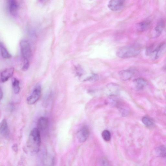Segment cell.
I'll return each instance as SVG.
<instances>
[{
    "instance_id": "obj_20",
    "label": "cell",
    "mask_w": 166,
    "mask_h": 166,
    "mask_svg": "<svg viewBox=\"0 0 166 166\" xmlns=\"http://www.w3.org/2000/svg\"><path fill=\"white\" fill-rule=\"evenodd\" d=\"M102 136L103 138L105 141L108 142L110 141L111 135L109 131L107 130H104L102 133Z\"/></svg>"
},
{
    "instance_id": "obj_11",
    "label": "cell",
    "mask_w": 166,
    "mask_h": 166,
    "mask_svg": "<svg viewBox=\"0 0 166 166\" xmlns=\"http://www.w3.org/2000/svg\"><path fill=\"white\" fill-rule=\"evenodd\" d=\"M0 132L2 135L6 137L9 135L10 130L6 120H2L0 125Z\"/></svg>"
},
{
    "instance_id": "obj_10",
    "label": "cell",
    "mask_w": 166,
    "mask_h": 166,
    "mask_svg": "<svg viewBox=\"0 0 166 166\" xmlns=\"http://www.w3.org/2000/svg\"><path fill=\"white\" fill-rule=\"evenodd\" d=\"M19 5L15 0H10L8 3V9L10 13L13 16H16L18 13Z\"/></svg>"
},
{
    "instance_id": "obj_17",
    "label": "cell",
    "mask_w": 166,
    "mask_h": 166,
    "mask_svg": "<svg viewBox=\"0 0 166 166\" xmlns=\"http://www.w3.org/2000/svg\"><path fill=\"white\" fill-rule=\"evenodd\" d=\"M12 87L13 92L15 94L18 93L20 91V82L16 78H14L12 82Z\"/></svg>"
},
{
    "instance_id": "obj_2",
    "label": "cell",
    "mask_w": 166,
    "mask_h": 166,
    "mask_svg": "<svg viewBox=\"0 0 166 166\" xmlns=\"http://www.w3.org/2000/svg\"><path fill=\"white\" fill-rule=\"evenodd\" d=\"M22 56L24 61L22 70L25 71L29 68L30 61L32 56V51L30 44L27 40H22L20 44Z\"/></svg>"
},
{
    "instance_id": "obj_14",
    "label": "cell",
    "mask_w": 166,
    "mask_h": 166,
    "mask_svg": "<svg viewBox=\"0 0 166 166\" xmlns=\"http://www.w3.org/2000/svg\"><path fill=\"white\" fill-rule=\"evenodd\" d=\"M120 78L124 81L130 79L133 75V73L130 70H126L121 71L119 73Z\"/></svg>"
},
{
    "instance_id": "obj_23",
    "label": "cell",
    "mask_w": 166,
    "mask_h": 166,
    "mask_svg": "<svg viewBox=\"0 0 166 166\" xmlns=\"http://www.w3.org/2000/svg\"><path fill=\"white\" fill-rule=\"evenodd\" d=\"M1 100L3 97V91H2L1 89Z\"/></svg>"
},
{
    "instance_id": "obj_13",
    "label": "cell",
    "mask_w": 166,
    "mask_h": 166,
    "mask_svg": "<svg viewBox=\"0 0 166 166\" xmlns=\"http://www.w3.org/2000/svg\"><path fill=\"white\" fill-rule=\"evenodd\" d=\"M134 84L137 90H140L144 89L147 84V82L142 78H139L134 80Z\"/></svg>"
},
{
    "instance_id": "obj_15",
    "label": "cell",
    "mask_w": 166,
    "mask_h": 166,
    "mask_svg": "<svg viewBox=\"0 0 166 166\" xmlns=\"http://www.w3.org/2000/svg\"><path fill=\"white\" fill-rule=\"evenodd\" d=\"M151 24L150 21H144L139 23L138 24V29L140 31H146L150 28Z\"/></svg>"
},
{
    "instance_id": "obj_18",
    "label": "cell",
    "mask_w": 166,
    "mask_h": 166,
    "mask_svg": "<svg viewBox=\"0 0 166 166\" xmlns=\"http://www.w3.org/2000/svg\"><path fill=\"white\" fill-rule=\"evenodd\" d=\"M156 151L159 156L166 157V147L164 146H160L157 148Z\"/></svg>"
},
{
    "instance_id": "obj_16",
    "label": "cell",
    "mask_w": 166,
    "mask_h": 166,
    "mask_svg": "<svg viewBox=\"0 0 166 166\" xmlns=\"http://www.w3.org/2000/svg\"><path fill=\"white\" fill-rule=\"evenodd\" d=\"M0 49H1V55L3 58L5 59H9L11 58V56L10 54L8 52L6 48L1 43L0 44Z\"/></svg>"
},
{
    "instance_id": "obj_5",
    "label": "cell",
    "mask_w": 166,
    "mask_h": 166,
    "mask_svg": "<svg viewBox=\"0 0 166 166\" xmlns=\"http://www.w3.org/2000/svg\"><path fill=\"white\" fill-rule=\"evenodd\" d=\"M166 52V43L164 42L162 43L155 49L150 56L153 60H156Z\"/></svg>"
},
{
    "instance_id": "obj_8",
    "label": "cell",
    "mask_w": 166,
    "mask_h": 166,
    "mask_svg": "<svg viewBox=\"0 0 166 166\" xmlns=\"http://www.w3.org/2000/svg\"><path fill=\"white\" fill-rule=\"evenodd\" d=\"M89 131L86 127H84L81 129L77 133V138L79 141L84 143L86 141L89 136Z\"/></svg>"
},
{
    "instance_id": "obj_12",
    "label": "cell",
    "mask_w": 166,
    "mask_h": 166,
    "mask_svg": "<svg viewBox=\"0 0 166 166\" xmlns=\"http://www.w3.org/2000/svg\"><path fill=\"white\" fill-rule=\"evenodd\" d=\"M48 120L45 117L40 118L38 122V128L40 130H44L47 129L48 126Z\"/></svg>"
},
{
    "instance_id": "obj_3",
    "label": "cell",
    "mask_w": 166,
    "mask_h": 166,
    "mask_svg": "<svg viewBox=\"0 0 166 166\" xmlns=\"http://www.w3.org/2000/svg\"><path fill=\"white\" fill-rule=\"evenodd\" d=\"M140 52V50L137 47L126 46L119 48L116 55L120 58L126 59L135 56L139 55Z\"/></svg>"
},
{
    "instance_id": "obj_4",
    "label": "cell",
    "mask_w": 166,
    "mask_h": 166,
    "mask_svg": "<svg viewBox=\"0 0 166 166\" xmlns=\"http://www.w3.org/2000/svg\"><path fill=\"white\" fill-rule=\"evenodd\" d=\"M41 86L37 85L34 89L31 95L28 97L27 102L28 105H33L38 100L41 96Z\"/></svg>"
},
{
    "instance_id": "obj_1",
    "label": "cell",
    "mask_w": 166,
    "mask_h": 166,
    "mask_svg": "<svg viewBox=\"0 0 166 166\" xmlns=\"http://www.w3.org/2000/svg\"><path fill=\"white\" fill-rule=\"evenodd\" d=\"M41 142L40 132L38 128H33L29 136L27 144V147L31 152H38Z\"/></svg>"
},
{
    "instance_id": "obj_22",
    "label": "cell",
    "mask_w": 166,
    "mask_h": 166,
    "mask_svg": "<svg viewBox=\"0 0 166 166\" xmlns=\"http://www.w3.org/2000/svg\"><path fill=\"white\" fill-rule=\"evenodd\" d=\"M12 148L13 150L15 152L18 151L17 145L16 144H14L13 145Z\"/></svg>"
},
{
    "instance_id": "obj_7",
    "label": "cell",
    "mask_w": 166,
    "mask_h": 166,
    "mask_svg": "<svg viewBox=\"0 0 166 166\" xmlns=\"http://www.w3.org/2000/svg\"><path fill=\"white\" fill-rule=\"evenodd\" d=\"M165 27V22L164 20H161L157 24L156 27L154 29L151 34V36L153 38H158L162 32Z\"/></svg>"
},
{
    "instance_id": "obj_21",
    "label": "cell",
    "mask_w": 166,
    "mask_h": 166,
    "mask_svg": "<svg viewBox=\"0 0 166 166\" xmlns=\"http://www.w3.org/2000/svg\"><path fill=\"white\" fill-rule=\"evenodd\" d=\"M154 45H151V46L148 47L146 51L145 54L147 56H151L153 51L155 50L154 48Z\"/></svg>"
},
{
    "instance_id": "obj_6",
    "label": "cell",
    "mask_w": 166,
    "mask_h": 166,
    "mask_svg": "<svg viewBox=\"0 0 166 166\" xmlns=\"http://www.w3.org/2000/svg\"><path fill=\"white\" fill-rule=\"evenodd\" d=\"M124 1L122 0H114L109 2L108 7L113 11H118L121 10L124 5Z\"/></svg>"
},
{
    "instance_id": "obj_19",
    "label": "cell",
    "mask_w": 166,
    "mask_h": 166,
    "mask_svg": "<svg viewBox=\"0 0 166 166\" xmlns=\"http://www.w3.org/2000/svg\"><path fill=\"white\" fill-rule=\"evenodd\" d=\"M142 121L143 123L148 127L151 126L154 124L153 120L147 116L143 117L142 119Z\"/></svg>"
},
{
    "instance_id": "obj_9",
    "label": "cell",
    "mask_w": 166,
    "mask_h": 166,
    "mask_svg": "<svg viewBox=\"0 0 166 166\" xmlns=\"http://www.w3.org/2000/svg\"><path fill=\"white\" fill-rule=\"evenodd\" d=\"M14 71L13 68H7L1 73V82L3 83L6 82L13 75Z\"/></svg>"
}]
</instances>
